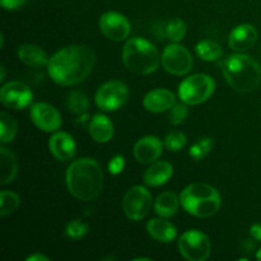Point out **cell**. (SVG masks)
I'll list each match as a JSON object with an SVG mask.
<instances>
[{"label":"cell","instance_id":"cell-14","mask_svg":"<svg viewBox=\"0 0 261 261\" xmlns=\"http://www.w3.org/2000/svg\"><path fill=\"white\" fill-rule=\"evenodd\" d=\"M163 152V143L160 138L148 135L143 137L135 143L134 157L135 160L143 165L153 163L161 157Z\"/></svg>","mask_w":261,"mask_h":261},{"label":"cell","instance_id":"cell-32","mask_svg":"<svg viewBox=\"0 0 261 261\" xmlns=\"http://www.w3.org/2000/svg\"><path fill=\"white\" fill-rule=\"evenodd\" d=\"M188 107L186 103H176L172 109L170 110V122L172 125H180L188 119Z\"/></svg>","mask_w":261,"mask_h":261},{"label":"cell","instance_id":"cell-36","mask_svg":"<svg viewBox=\"0 0 261 261\" xmlns=\"http://www.w3.org/2000/svg\"><path fill=\"white\" fill-rule=\"evenodd\" d=\"M27 261H48V257L46 256V255L43 254H33V255H30V256L25 259Z\"/></svg>","mask_w":261,"mask_h":261},{"label":"cell","instance_id":"cell-24","mask_svg":"<svg viewBox=\"0 0 261 261\" xmlns=\"http://www.w3.org/2000/svg\"><path fill=\"white\" fill-rule=\"evenodd\" d=\"M196 55L204 61H216L222 58L223 50L221 45L213 40H201L196 43Z\"/></svg>","mask_w":261,"mask_h":261},{"label":"cell","instance_id":"cell-11","mask_svg":"<svg viewBox=\"0 0 261 261\" xmlns=\"http://www.w3.org/2000/svg\"><path fill=\"white\" fill-rule=\"evenodd\" d=\"M33 99L32 91L22 82H9L0 89V101L4 106L13 110H22L30 106Z\"/></svg>","mask_w":261,"mask_h":261},{"label":"cell","instance_id":"cell-2","mask_svg":"<svg viewBox=\"0 0 261 261\" xmlns=\"http://www.w3.org/2000/svg\"><path fill=\"white\" fill-rule=\"evenodd\" d=\"M66 186L71 195L82 201H91L103 188V171L97 161L81 158L71 163L66 171Z\"/></svg>","mask_w":261,"mask_h":261},{"label":"cell","instance_id":"cell-8","mask_svg":"<svg viewBox=\"0 0 261 261\" xmlns=\"http://www.w3.org/2000/svg\"><path fill=\"white\" fill-rule=\"evenodd\" d=\"M152 205L153 200L149 190L139 185L129 189L122 200V209H124L125 216L134 222L144 219L149 214Z\"/></svg>","mask_w":261,"mask_h":261},{"label":"cell","instance_id":"cell-30","mask_svg":"<svg viewBox=\"0 0 261 261\" xmlns=\"http://www.w3.org/2000/svg\"><path fill=\"white\" fill-rule=\"evenodd\" d=\"M65 233L69 239H83V237L88 233V224L82 222L81 219H73V221H70L66 224Z\"/></svg>","mask_w":261,"mask_h":261},{"label":"cell","instance_id":"cell-28","mask_svg":"<svg viewBox=\"0 0 261 261\" xmlns=\"http://www.w3.org/2000/svg\"><path fill=\"white\" fill-rule=\"evenodd\" d=\"M165 35L171 42L178 43L186 35V24L180 18H173L166 24Z\"/></svg>","mask_w":261,"mask_h":261},{"label":"cell","instance_id":"cell-7","mask_svg":"<svg viewBox=\"0 0 261 261\" xmlns=\"http://www.w3.org/2000/svg\"><path fill=\"white\" fill-rule=\"evenodd\" d=\"M178 251L189 261H204L211 256L212 245L206 234L190 229L178 240Z\"/></svg>","mask_w":261,"mask_h":261},{"label":"cell","instance_id":"cell-34","mask_svg":"<svg viewBox=\"0 0 261 261\" xmlns=\"http://www.w3.org/2000/svg\"><path fill=\"white\" fill-rule=\"evenodd\" d=\"M27 3V0H0V4L7 10H15L22 8Z\"/></svg>","mask_w":261,"mask_h":261},{"label":"cell","instance_id":"cell-26","mask_svg":"<svg viewBox=\"0 0 261 261\" xmlns=\"http://www.w3.org/2000/svg\"><path fill=\"white\" fill-rule=\"evenodd\" d=\"M66 107L73 114L83 115L88 111L89 99L87 94H84L83 92L73 91L69 93L68 98H66Z\"/></svg>","mask_w":261,"mask_h":261},{"label":"cell","instance_id":"cell-19","mask_svg":"<svg viewBox=\"0 0 261 261\" xmlns=\"http://www.w3.org/2000/svg\"><path fill=\"white\" fill-rule=\"evenodd\" d=\"M147 231L152 239L158 242H163V244H170L177 236L176 227L171 222L165 221L162 217L150 219L147 223Z\"/></svg>","mask_w":261,"mask_h":261},{"label":"cell","instance_id":"cell-37","mask_svg":"<svg viewBox=\"0 0 261 261\" xmlns=\"http://www.w3.org/2000/svg\"><path fill=\"white\" fill-rule=\"evenodd\" d=\"M0 70H2V75H0V81H4L5 79V68L4 66H2V68H0Z\"/></svg>","mask_w":261,"mask_h":261},{"label":"cell","instance_id":"cell-1","mask_svg":"<svg viewBox=\"0 0 261 261\" xmlns=\"http://www.w3.org/2000/svg\"><path fill=\"white\" fill-rule=\"evenodd\" d=\"M96 54L86 45H70L56 51L47 64L48 75L60 86H78L92 73Z\"/></svg>","mask_w":261,"mask_h":261},{"label":"cell","instance_id":"cell-33","mask_svg":"<svg viewBox=\"0 0 261 261\" xmlns=\"http://www.w3.org/2000/svg\"><path fill=\"white\" fill-rule=\"evenodd\" d=\"M125 167V160L122 155H115L114 158H111V161L109 162V172L111 175L117 176L124 171Z\"/></svg>","mask_w":261,"mask_h":261},{"label":"cell","instance_id":"cell-35","mask_svg":"<svg viewBox=\"0 0 261 261\" xmlns=\"http://www.w3.org/2000/svg\"><path fill=\"white\" fill-rule=\"evenodd\" d=\"M250 234L256 241H261V224L255 223L250 227Z\"/></svg>","mask_w":261,"mask_h":261},{"label":"cell","instance_id":"cell-21","mask_svg":"<svg viewBox=\"0 0 261 261\" xmlns=\"http://www.w3.org/2000/svg\"><path fill=\"white\" fill-rule=\"evenodd\" d=\"M114 124L105 115H94L93 119L89 122V135L97 143L103 144V143L110 142L114 137Z\"/></svg>","mask_w":261,"mask_h":261},{"label":"cell","instance_id":"cell-23","mask_svg":"<svg viewBox=\"0 0 261 261\" xmlns=\"http://www.w3.org/2000/svg\"><path fill=\"white\" fill-rule=\"evenodd\" d=\"M0 168H2V178L0 184L7 185L15 178L18 172V162L15 155L8 148H0Z\"/></svg>","mask_w":261,"mask_h":261},{"label":"cell","instance_id":"cell-38","mask_svg":"<svg viewBox=\"0 0 261 261\" xmlns=\"http://www.w3.org/2000/svg\"><path fill=\"white\" fill-rule=\"evenodd\" d=\"M256 259H257V260H260V261H261V249L259 250V251H257V252H256Z\"/></svg>","mask_w":261,"mask_h":261},{"label":"cell","instance_id":"cell-29","mask_svg":"<svg viewBox=\"0 0 261 261\" xmlns=\"http://www.w3.org/2000/svg\"><path fill=\"white\" fill-rule=\"evenodd\" d=\"M213 145L214 142L212 138H203L199 142H196L195 144L191 145V148L189 149V154L193 160L201 161L211 153Z\"/></svg>","mask_w":261,"mask_h":261},{"label":"cell","instance_id":"cell-10","mask_svg":"<svg viewBox=\"0 0 261 261\" xmlns=\"http://www.w3.org/2000/svg\"><path fill=\"white\" fill-rule=\"evenodd\" d=\"M161 63L166 71L173 75H185L193 69L194 60L189 50L178 43L172 42L163 50Z\"/></svg>","mask_w":261,"mask_h":261},{"label":"cell","instance_id":"cell-5","mask_svg":"<svg viewBox=\"0 0 261 261\" xmlns=\"http://www.w3.org/2000/svg\"><path fill=\"white\" fill-rule=\"evenodd\" d=\"M122 63L129 71L147 75L160 66L161 56L150 41L142 37L130 38L122 50Z\"/></svg>","mask_w":261,"mask_h":261},{"label":"cell","instance_id":"cell-25","mask_svg":"<svg viewBox=\"0 0 261 261\" xmlns=\"http://www.w3.org/2000/svg\"><path fill=\"white\" fill-rule=\"evenodd\" d=\"M18 132V125L14 117L10 116L8 112L3 111L0 114V140L3 144L10 143L15 138Z\"/></svg>","mask_w":261,"mask_h":261},{"label":"cell","instance_id":"cell-3","mask_svg":"<svg viewBox=\"0 0 261 261\" xmlns=\"http://www.w3.org/2000/svg\"><path fill=\"white\" fill-rule=\"evenodd\" d=\"M223 74L232 88L246 93L260 84L261 66L251 56L239 53L224 60Z\"/></svg>","mask_w":261,"mask_h":261},{"label":"cell","instance_id":"cell-13","mask_svg":"<svg viewBox=\"0 0 261 261\" xmlns=\"http://www.w3.org/2000/svg\"><path fill=\"white\" fill-rule=\"evenodd\" d=\"M31 119L33 124L45 133H55L63 124L60 112L53 105L40 102L31 107Z\"/></svg>","mask_w":261,"mask_h":261},{"label":"cell","instance_id":"cell-12","mask_svg":"<svg viewBox=\"0 0 261 261\" xmlns=\"http://www.w3.org/2000/svg\"><path fill=\"white\" fill-rule=\"evenodd\" d=\"M98 25L101 32L109 40L116 41V42L126 40L132 31L127 18L117 12H107L102 14Z\"/></svg>","mask_w":261,"mask_h":261},{"label":"cell","instance_id":"cell-31","mask_svg":"<svg viewBox=\"0 0 261 261\" xmlns=\"http://www.w3.org/2000/svg\"><path fill=\"white\" fill-rule=\"evenodd\" d=\"M186 145V137L181 132H171L165 138V147L171 152H178Z\"/></svg>","mask_w":261,"mask_h":261},{"label":"cell","instance_id":"cell-39","mask_svg":"<svg viewBox=\"0 0 261 261\" xmlns=\"http://www.w3.org/2000/svg\"><path fill=\"white\" fill-rule=\"evenodd\" d=\"M135 260H150V259H148V257H138V259Z\"/></svg>","mask_w":261,"mask_h":261},{"label":"cell","instance_id":"cell-17","mask_svg":"<svg viewBox=\"0 0 261 261\" xmlns=\"http://www.w3.org/2000/svg\"><path fill=\"white\" fill-rule=\"evenodd\" d=\"M143 105L147 111L158 114V112L168 111L172 109L176 105V97L173 92L168 91V89H153L145 94Z\"/></svg>","mask_w":261,"mask_h":261},{"label":"cell","instance_id":"cell-15","mask_svg":"<svg viewBox=\"0 0 261 261\" xmlns=\"http://www.w3.org/2000/svg\"><path fill=\"white\" fill-rule=\"evenodd\" d=\"M257 32L254 25L240 24L231 31L228 37V45L236 53H245L256 43Z\"/></svg>","mask_w":261,"mask_h":261},{"label":"cell","instance_id":"cell-27","mask_svg":"<svg viewBox=\"0 0 261 261\" xmlns=\"http://www.w3.org/2000/svg\"><path fill=\"white\" fill-rule=\"evenodd\" d=\"M20 205V199L13 191H2L0 193V216L5 217L14 213Z\"/></svg>","mask_w":261,"mask_h":261},{"label":"cell","instance_id":"cell-20","mask_svg":"<svg viewBox=\"0 0 261 261\" xmlns=\"http://www.w3.org/2000/svg\"><path fill=\"white\" fill-rule=\"evenodd\" d=\"M17 54L22 63H24L28 66H32V68L47 66L48 60H50L46 51L41 48L40 46L33 45V43H24V45L19 46Z\"/></svg>","mask_w":261,"mask_h":261},{"label":"cell","instance_id":"cell-16","mask_svg":"<svg viewBox=\"0 0 261 261\" xmlns=\"http://www.w3.org/2000/svg\"><path fill=\"white\" fill-rule=\"evenodd\" d=\"M48 148H50L51 154L56 160L66 162V161L73 160L74 155H75L76 144L74 142L73 137L69 135L68 133L58 132L50 138Z\"/></svg>","mask_w":261,"mask_h":261},{"label":"cell","instance_id":"cell-4","mask_svg":"<svg viewBox=\"0 0 261 261\" xmlns=\"http://www.w3.org/2000/svg\"><path fill=\"white\" fill-rule=\"evenodd\" d=\"M182 208L198 218H209L221 209V195L218 190L208 184H191L180 194Z\"/></svg>","mask_w":261,"mask_h":261},{"label":"cell","instance_id":"cell-6","mask_svg":"<svg viewBox=\"0 0 261 261\" xmlns=\"http://www.w3.org/2000/svg\"><path fill=\"white\" fill-rule=\"evenodd\" d=\"M216 91L214 79L208 74H194L186 78L178 87V97L190 106L204 103Z\"/></svg>","mask_w":261,"mask_h":261},{"label":"cell","instance_id":"cell-18","mask_svg":"<svg viewBox=\"0 0 261 261\" xmlns=\"http://www.w3.org/2000/svg\"><path fill=\"white\" fill-rule=\"evenodd\" d=\"M173 175V167L170 162L160 161L153 162V165L145 171L144 184L150 188H157L167 184Z\"/></svg>","mask_w":261,"mask_h":261},{"label":"cell","instance_id":"cell-9","mask_svg":"<svg viewBox=\"0 0 261 261\" xmlns=\"http://www.w3.org/2000/svg\"><path fill=\"white\" fill-rule=\"evenodd\" d=\"M129 99V88L120 81H110L102 84L94 96L96 105L103 111H116Z\"/></svg>","mask_w":261,"mask_h":261},{"label":"cell","instance_id":"cell-22","mask_svg":"<svg viewBox=\"0 0 261 261\" xmlns=\"http://www.w3.org/2000/svg\"><path fill=\"white\" fill-rule=\"evenodd\" d=\"M181 201L180 198L172 191L162 193L154 203V212L162 218H171L178 211Z\"/></svg>","mask_w":261,"mask_h":261}]
</instances>
